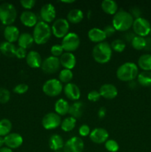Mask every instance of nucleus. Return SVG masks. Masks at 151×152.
I'll use <instances>...</instances> for the list:
<instances>
[{"instance_id": "1", "label": "nucleus", "mask_w": 151, "mask_h": 152, "mask_svg": "<svg viewBox=\"0 0 151 152\" xmlns=\"http://www.w3.org/2000/svg\"><path fill=\"white\" fill-rule=\"evenodd\" d=\"M134 19L130 12L124 10L117 11L112 19V25L115 31L126 32L133 26Z\"/></svg>"}, {"instance_id": "2", "label": "nucleus", "mask_w": 151, "mask_h": 152, "mask_svg": "<svg viewBox=\"0 0 151 152\" xmlns=\"http://www.w3.org/2000/svg\"><path fill=\"white\" fill-rule=\"evenodd\" d=\"M139 74V67L136 63L127 62L121 64L116 71V77L120 81L127 82L135 80Z\"/></svg>"}, {"instance_id": "3", "label": "nucleus", "mask_w": 151, "mask_h": 152, "mask_svg": "<svg viewBox=\"0 0 151 152\" xmlns=\"http://www.w3.org/2000/svg\"><path fill=\"white\" fill-rule=\"evenodd\" d=\"M113 50L110 45L106 42L96 44L92 50L93 59L99 64H106L111 59Z\"/></svg>"}, {"instance_id": "4", "label": "nucleus", "mask_w": 151, "mask_h": 152, "mask_svg": "<svg viewBox=\"0 0 151 152\" xmlns=\"http://www.w3.org/2000/svg\"><path fill=\"white\" fill-rule=\"evenodd\" d=\"M32 35L36 44H45L49 41L52 36L51 27L49 24L43 21H38V23L34 27Z\"/></svg>"}, {"instance_id": "5", "label": "nucleus", "mask_w": 151, "mask_h": 152, "mask_svg": "<svg viewBox=\"0 0 151 152\" xmlns=\"http://www.w3.org/2000/svg\"><path fill=\"white\" fill-rule=\"evenodd\" d=\"M17 17V11L13 4L4 2L0 4V22L8 26L14 23Z\"/></svg>"}, {"instance_id": "6", "label": "nucleus", "mask_w": 151, "mask_h": 152, "mask_svg": "<svg viewBox=\"0 0 151 152\" xmlns=\"http://www.w3.org/2000/svg\"><path fill=\"white\" fill-rule=\"evenodd\" d=\"M63 84L58 79H50L43 84L44 94L50 97H55L60 94L63 91Z\"/></svg>"}, {"instance_id": "7", "label": "nucleus", "mask_w": 151, "mask_h": 152, "mask_svg": "<svg viewBox=\"0 0 151 152\" xmlns=\"http://www.w3.org/2000/svg\"><path fill=\"white\" fill-rule=\"evenodd\" d=\"M80 43L81 41L78 34L74 32H69L62 39L61 45L64 51L72 53L79 48Z\"/></svg>"}, {"instance_id": "8", "label": "nucleus", "mask_w": 151, "mask_h": 152, "mask_svg": "<svg viewBox=\"0 0 151 152\" xmlns=\"http://www.w3.org/2000/svg\"><path fill=\"white\" fill-rule=\"evenodd\" d=\"M52 34L58 39H63L69 33L70 23L67 19L59 18L53 22L51 27Z\"/></svg>"}, {"instance_id": "9", "label": "nucleus", "mask_w": 151, "mask_h": 152, "mask_svg": "<svg viewBox=\"0 0 151 152\" xmlns=\"http://www.w3.org/2000/svg\"><path fill=\"white\" fill-rule=\"evenodd\" d=\"M132 28L133 33L136 36L145 37L150 34L151 25L149 21L145 18L140 17L134 19Z\"/></svg>"}, {"instance_id": "10", "label": "nucleus", "mask_w": 151, "mask_h": 152, "mask_svg": "<svg viewBox=\"0 0 151 152\" xmlns=\"http://www.w3.org/2000/svg\"><path fill=\"white\" fill-rule=\"evenodd\" d=\"M62 119L61 116L56 112H50L44 116L41 120L43 128L46 130H53L61 126Z\"/></svg>"}, {"instance_id": "11", "label": "nucleus", "mask_w": 151, "mask_h": 152, "mask_svg": "<svg viewBox=\"0 0 151 152\" xmlns=\"http://www.w3.org/2000/svg\"><path fill=\"white\" fill-rule=\"evenodd\" d=\"M61 67L59 58L55 56H50L45 58L42 61L41 68L42 71L45 74H55L59 70Z\"/></svg>"}, {"instance_id": "12", "label": "nucleus", "mask_w": 151, "mask_h": 152, "mask_svg": "<svg viewBox=\"0 0 151 152\" xmlns=\"http://www.w3.org/2000/svg\"><path fill=\"white\" fill-rule=\"evenodd\" d=\"M84 148V141L79 137H73L65 142L64 152H83Z\"/></svg>"}, {"instance_id": "13", "label": "nucleus", "mask_w": 151, "mask_h": 152, "mask_svg": "<svg viewBox=\"0 0 151 152\" xmlns=\"http://www.w3.org/2000/svg\"><path fill=\"white\" fill-rule=\"evenodd\" d=\"M40 16L41 21L46 23L53 22L56 17V10L54 5L50 3H46L40 9Z\"/></svg>"}, {"instance_id": "14", "label": "nucleus", "mask_w": 151, "mask_h": 152, "mask_svg": "<svg viewBox=\"0 0 151 152\" xmlns=\"http://www.w3.org/2000/svg\"><path fill=\"white\" fill-rule=\"evenodd\" d=\"M90 139L96 144L105 143L109 137V133L103 128H96L90 132Z\"/></svg>"}, {"instance_id": "15", "label": "nucleus", "mask_w": 151, "mask_h": 152, "mask_svg": "<svg viewBox=\"0 0 151 152\" xmlns=\"http://www.w3.org/2000/svg\"><path fill=\"white\" fill-rule=\"evenodd\" d=\"M64 94L68 99L76 102L78 101L81 97V91L78 86L73 83L65 84L64 86Z\"/></svg>"}, {"instance_id": "16", "label": "nucleus", "mask_w": 151, "mask_h": 152, "mask_svg": "<svg viewBox=\"0 0 151 152\" xmlns=\"http://www.w3.org/2000/svg\"><path fill=\"white\" fill-rule=\"evenodd\" d=\"M4 145L10 149L19 148L23 143V137L18 133H10L4 137Z\"/></svg>"}, {"instance_id": "17", "label": "nucleus", "mask_w": 151, "mask_h": 152, "mask_svg": "<svg viewBox=\"0 0 151 152\" xmlns=\"http://www.w3.org/2000/svg\"><path fill=\"white\" fill-rule=\"evenodd\" d=\"M19 19L21 22L28 28H34L38 22L36 14L31 10H24L21 13Z\"/></svg>"}, {"instance_id": "18", "label": "nucleus", "mask_w": 151, "mask_h": 152, "mask_svg": "<svg viewBox=\"0 0 151 152\" xmlns=\"http://www.w3.org/2000/svg\"><path fill=\"white\" fill-rule=\"evenodd\" d=\"M99 91L101 96L106 99H113L118 95L117 88L110 83H105L102 85Z\"/></svg>"}, {"instance_id": "19", "label": "nucleus", "mask_w": 151, "mask_h": 152, "mask_svg": "<svg viewBox=\"0 0 151 152\" xmlns=\"http://www.w3.org/2000/svg\"><path fill=\"white\" fill-rule=\"evenodd\" d=\"M25 61L28 66L31 68H41L42 64L41 55L36 50H30L28 52L25 58Z\"/></svg>"}, {"instance_id": "20", "label": "nucleus", "mask_w": 151, "mask_h": 152, "mask_svg": "<svg viewBox=\"0 0 151 152\" xmlns=\"http://www.w3.org/2000/svg\"><path fill=\"white\" fill-rule=\"evenodd\" d=\"M61 66L65 69L72 70L76 65V57L70 52H64L63 54L59 58Z\"/></svg>"}, {"instance_id": "21", "label": "nucleus", "mask_w": 151, "mask_h": 152, "mask_svg": "<svg viewBox=\"0 0 151 152\" xmlns=\"http://www.w3.org/2000/svg\"><path fill=\"white\" fill-rule=\"evenodd\" d=\"M87 37L90 41L96 44L103 42L107 39V36L103 29L99 28H93L89 30L87 32Z\"/></svg>"}, {"instance_id": "22", "label": "nucleus", "mask_w": 151, "mask_h": 152, "mask_svg": "<svg viewBox=\"0 0 151 152\" xmlns=\"http://www.w3.org/2000/svg\"><path fill=\"white\" fill-rule=\"evenodd\" d=\"M20 36L19 28L15 25H8L6 26L4 30V37L7 42L10 43H13L18 41L19 37Z\"/></svg>"}, {"instance_id": "23", "label": "nucleus", "mask_w": 151, "mask_h": 152, "mask_svg": "<svg viewBox=\"0 0 151 152\" xmlns=\"http://www.w3.org/2000/svg\"><path fill=\"white\" fill-rule=\"evenodd\" d=\"M65 141L61 135L54 134L50 137L48 140L49 148L53 151H59V150L63 149L65 145Z\"/></svg>"}, {"instance_id": "24", "label": "nucleus", "mask_w": 151, "mask_h": 152, "mask_svg": "<svg viewBox=\"0 0 151 152\" xmlns=\"http://www.w3.org/2000/svg\"><path fill=\"white\" fill-rule=\"evenodd\" d=\"M84 110V105L82 102L76 101L70 105V109L68 114L70 117L77 119L80 118L83 115Z\"/></svg>"}, {"instance_id": "25", "label": "nucleus", "mask_w": 151, "mask_h": 152, "mask_svg": "<svg viewBox=\"0 0 151 152\" xmlns=\"http://www.w3.org/2000/svg\"><path fill=\"white\" fill-rule=\"evenodd\" d=\"M83 19H84V13L82 10L78 8L72 9L67 14V20L71 24L80 23Z\"/></svg>"}, {"instance_id": "26", "label": "nucleus", "mask_w": 151, "mask_h": 152, "mask_svg": "<svg viewBox=\"0 0 151 152\" xmlns=\"http://www.w3.org/2000/svg\"><path fill=\"white\" fill-rule=\"evenodd\" d=\"M17 42L19 47L27 50L32 47L34 43V39L32 34H29V33H22L19 36Z\"/></svg>"}, {"instance_id": "27", "label": "nucleus", "mask_w": 151, "mask_h": 152, "mask_svg": "<svg viewBox=\"0 0 151 152\" xmlns=\"http://www.w3.org/2000/svg\"><path fill=\"white\" fill-rule=\"evenodd\" d=\"M55 112L59 116H65L68 114L70 109V104L63 98L58 99L54 105Z\"/></svg>"}, {"instance_id": "28", "label": "nucleus", "mask_w": 151, "mask_h": 152, "mask_svg": "<svg viewBox=\"0 0 151 152\" xmlns=\"http://www.w3.org/2000/svg\"><path fill=\"white\" fill-rule=\"evenodd\" d=\"M102 10L108 15H115L118 11V4L113 0H103L101 4Z\"/></svg>"}, {"instance_id": "29", "label": "nucleus", "mask_w": 151, "mask_h": 152, "mask_svg": "<svg viewBox=\"0 0 151 152\" xmlns=\"http://www.w3.org/2000/svg\"><path fill=\"white\" fill-rule=\"evenodd\" d=\"M16 47L13 43L8 42L7 41L0 43V53L7 57H13L16 53Z\"/></svg>"}, {"instance_id": "30", "label": "nucleus", "mask_w": 151, "mask_h": 152, "mask_svg": "<svg viewBox=\"0 0 151 152\" xmlns=\"http://www.w3.org/2000/svg\"><path fill=\"white\" fill-rule=\"evenodd\" d=\"M138 67L144 71H151V54L144 53L138 59Z\"/></svg>"}, {"instance_id": "31", "label": "nucleus", "mask_w": 151, "mask_h": 152, "mask_svg": "<svg viewBox=\"0 0 151 152\" xmlns=\"http://www.w3.org/2000/svg\"><path fill=\"white\" fill-rule=\"evenodd\" d=\"M137 83L144 87L151 86V71H142L139 73L137 77Z\"/></svg>"}, {"instance_id": "32", "label": "nucleus", "mask_w": 151, "mask_h": 152, "mask_svg": "<svg viewBox=\"0 0 151 152\" xmlns=\"http://www.w3.org/2000/svg\"><path fill=\"white\" fill-rule=\"evenodd\" d=\"M76 124V119L72 117H68L62 120L61 123V129L65 132H70L73 130Z\"/></svg>"}, {"instance_id": "33", "label": "nucleus", "mask_w": 151, "mask_h": 152, "mask_svg": "<svg viewBox=\"0 0 151 152\" xmlns=\"http://www.w3.org/2000/svg\"><path fill=\"white\" fill-rule=\"evenodd\" d=\"M12 129V123L8 119H2L0 120V137L7 136L10 133Z\"/></svg>"}, {"instance_id": "34", "label": "nucleus", "mask_w": 151, "mask_h": 152, "mask_svg": "<svg viewBox=\"0 0 151 152\" xmlns=\"http://www.w3.org/2000/svg\"><path fill=\"white\" fill-rule=\"evenodd\" d=\"M130 43H131L132 47L136 50H144L145 46H146V38L136 35Z\"/></svg>"}, {"instance_id": "35", "label": "nucleus", "mask_w": 151, "mask_h": 152, "mask_svg": "<svg viewBox=\"0 0 151 152\" xmlns=\"http://www.w3.org/2000/svg\"><path fill=\"white\" fill-rule=\"evenodd\" d=\"M73 74L72 71L69 69L64 68L59 74V80L62 84L63 83L68 84V83H70L71 80H73Z\"/></svg>"}, {"instance_id": "36", "label": "nucleus", "mask_w": 151, "mask_h": 152, "mask_svg": "<svg viewBox=\"0 0 151 152\" xmlns=\"http://www.w3.org/2000/svg\"><path fill=\"white\" fill-rule=\"evenodd\" d=\"M110 47L113 50L117 53H121L126 48V42L121 39H116L113 40L110 45Z\"/></svg>"}, {"instance_id": "37", "label": "nucleus", "mask_w": 151, "mask_h": 152, "mask_svg": "<svg viewBox=\"0 0 151 152\" xmlns=\"http://www.w3.org/2000/svg\"><path fill=\"white\" fill-rule=\"evenodd\" d=\"M105 147L109 152H117L119 149L118 143L115 140H107L105 142Z\"/></svg>"}, {"instance_id": "38", "label": "nucleus", "mask_w": 151, "mask_h": 152, "mask_svg": "<svg viewBox=\"0 0 151 152\" xmlns=\"http://www.w3.org/2000/svg\"><path fill=\"white\" fill-rule=\"evenodd\" d=\"M10 99V93L5 88H0V103H7Z\"/></svg>"}, {"instance_id": "39", "label": "nucleus", "mask_w": 151, "mask_h": 152, "mask_svg": "<svg viewBox=\"0 0 151 152\" xmlns=\"http://www.w3.org/2000/svg\"><path fill=\"white\" fill-rule=\"evenodd\" d=\"M50 53H51L52 56H55V57H60L62 54L64 53V49L62 48L61 44H56L53 45L50 48Z\"/></svg>"}, {"instance_id": "40", "label": "nucleus", "mask_w": 151, "mask_h": 152, "mask_svg": "<svg viewBox=\"0 0 151 152\" xmlns=\"http://www.w3.org/2000/svg\"><path fill=\"white\" fill-rule=\"evenodd\" d=\"M29 89V86L25 83H20L16 86L13 88V92L18 94H25Z\"/></svg>"}, {"instance_id": "41", "label": "nucleus", "mask_w": 151, "mask_h": 152, "mask_svg": "<svg viewBox=\"0 0 151 152\" xmlns=\"http://www.w3.org/2000/svg\"><path fill=\"white\" fill-rule=\"evenodd\" d=\"M101 98V95L99 94V91L96 90H93L91 91H90L87 94V99H88L90 102H96L99 100Z\"/></svg>"}, {"instance_id": "42", "label": "nucleus", "mask_w": 151, "mask_h": 152, "mask_svg": "<svg viewBox=\"0 0 151 152\" xmlns=\"http://www.w3.org/2000/svg\"><path fill=\"white\" fill-rule=\"evenodd\" d=\"M20 4L22 7L25 9V10H30L35 6V0H21Z\"/></svg>"}, {"instance_id": "43", "label": "nucleus", "mask_w": 151, "mask_h": 152, "mask_svg": "<svg viewBox=\"0 0 151 152\" xmlns=\"http://www.w3.org/2000/svg\"><path fill=\"white\" fill-rule=\"evenodd\" d=\"M90 129L87 125L83 124L78 129V134L81 137H87L90 135Z\"/></svg>"}, {"instance_id": "44", "label": "nucleus", "mask_w": 151, "mask_h": 152, "mask_svg": "<svg viewBox=\"0 0 151 152\" xmlns=\"http://www.w3.org/2000/svg\"><path fill=\"white\" fill-rule=\"evenodd\" d=\"M27 50L26 49H24L22 48H16V53H15V56L17 57L18 59H25L27 56Z\"/></svg>"}, {"instance_id": "45", "label": "nucleus", "mask_w": 151, "mask_h": 152, "mask_svg": "<svg viewBox=\"0 0 151 152\" xmlns=\"http://www.w3.org/2000/svg\"><path fill=\"white\" fill-rule=\"evenodd\" d=\"M103 31L106 34L107 37H112L113 35H114L115 33V29L112 25H107L103 28Z\"/></svg>"}, {"instance_id": "46", "label": "nucleus", "mask_w": 151, "mask_h": 152, "mask_svg": "<svg viewBox=\"0 0 151 152\" xmlns=\"http://www.w3.org/2000/svg\"><path fill=\"white\" fill-rule=\"evenodd\" d=\"M130 13L132 15V16H133L134 19L142 17L141 16H142V10H140L139 7H136V6H134V7H133L130 9Z\"/></svg>"}, {"instance_id": "47", "label": "nucleus", "mask_w": 151, "mask_h": 152, "mask_svg": "<svg viewBox=\"0 0 151 152\" xmlns=\"http://www.w3.org/2000/svg\"><path fill=\"white\" fill-rule=\"evenodd\" d=\"M136 34L133 32H130V31H126L125 34L123 36V40L124 42H131L133 39L134 38Z\"/></svg>"}, {"instance_id": "48", "label": "nucleus", "mask_w": 151, "mask_h": 152, "mask_svg": "<svg viewBox=\"0 0 151 152\" xmlns=\"http://www.w3.org/2000/svg\"><path fill=\"white\" fill-rule=\"evenodd\" d=\"M106 114H107L106 108H105V107H101V108L99 109V111H98V113H97L98 117L102 120V119L105 118V116H106Z\"/></svg>"}, {"instance_id": "49", "label": "nucleus", "mask_w": 151, "mask_h": 152, "mask_svg": "<svg viewBox=\"0 0 151 152\" xmlns=\"http://www.w3.org/2000/svg\"><path fill=\"white\" fill-rule=\"evenodd\" d=\"M144 50H151V37L146 38V46H145Z\"/></svg>"}, {"instance_id": "50", "label": "nucleus", "mask_w": 151, "mask_h": 152, "mask_svg": "<svg viewBox=\"0 0 151 152\" xmlns=\"http://www.w3.org/2000/svg\"><path fill=\"white\" fill-rule=\"evenodd\" d=\"M136 86H137V83L135 80H133V81H130L128 83L129 88H130L131 89H134L136 87Z\"/></svg>"}, {"instance_id": "51", "label": "nucleus", "mask_w": 151, "mask_h": 152, "mask_svg": "<svg viewBox=\"0 0 151 152\" xmlns=\"http://www.w3.org/2000/svg\"><path fill=\"white\" fill-rule=\"evenodd\" d=\"M0 152H13V151L7 147H2L0 148Z\"/></svg>"}, {"instance_id": "52", "label": "nucleus", "mask_w": 151, "mask_h": 152, "mask_svg": "<svg viewBox=\"0 0 151 152\" xmlns=\"http://www.w3.org/2000/svg\"><path fill=\"white\" fill-rule=\"evenodd\" d=\"M4 145V139L3 137H0V148H2Z\"/></svg>"}, {"instance_id": "53", "label": "nucleus", "mask_w": 151, "mask_h": 152, "mask_svg": "<svg viewBox=\"0 0 151 152\" xmlns=\"http://www.w3.org/2000/svg\"><path fill=\"white\" fill-rule=\"evenodd\" d=\"M62 3H65V4H71V3L75 2L74 0H63V1H61Z\"/></svg>"}, {"instance_id": "54", "label": "nucleus", "mask_w": 151, "mask_h": 152, "mask_svg": "<svg viewBox=\"0 0 151 152\" xmlns=\"http://www.w3.org/2000/svg\"><path fill=\"white\" fill-rule=\"evenodd\" d=\"M53 152H62V151H53Z\"/></svg>"}, {"instance_id": "55", "label": "nucleus", "mask_w": 151, "mask_h": 152, "mask_svg": "<svg viewBox=\"0 0 151 152\" xmlns=\"http://www.w3.org/2000/svg\"><path fill=\"white\" fill-rule=\"evenodd\" d=\"M150 35H151V31H150Z\"/></svg>"}, {"instance_id": "56", "label": "nucleus", "mask_w": 151, "mask_h": 152, "mask_svg": "<svg viewBox=\"0 0 151 152\" xmlns=\"http://www.w3.org/2000/svg\"><path fill=\"white\" fill-rule=\"evenodd\" d=\"M0 54H1V53H0Z\"/></svg>"}]
</instances>
